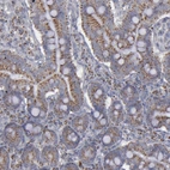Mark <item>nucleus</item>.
Wrapping results in <instances>:
<instances>
[{"label":"nucleus","mask_w":170,"mask_h":170,"mask_svg":"<svg viewBox=\"0 0 170 170\" xmlns=\"http://www.w3.org/2000/svg\"><path fill=\"white\" fill-rule=\"evenodd\" d=\"M4 135L6 138V140L12 144V145H19L23 140V135L20 132V127L17 126L16 123H8L5 127L4 130Z\"/></svg>","instance_id":"1"},{"label":"nucleus","mask_w":170,"mask_h":170,"mask_svg":"<svg viewBox=\"0 0 170 170\" xmlns=\"http://www.w3.org/2000/svg\"><path fill=\"white\" fill-rule=\"evenodd\" d=\"M61 141L63 145L72 149V147L78 146V144L80 142V137L78 135V132H75L73 128L65 127L62 130V134H61Z\"/></svg>","instance_id":"2"},{"label":"nucleus","mask_w":170,"mask_h":170,"mask_svg":"<svg viewBox=\"0 0 170 170\" xmlns=\"http://www.w3.org/2000/svg\"><path fill=\"white\" fill-rule=\"evenodd\" d=\"M38 151L34 147V146H28L23 151L22 154V162L24 164V166L30 168V169H35L36 164L38 163Z\"/></svg>","instance_id":"3"},{"label":"nucleus","mask_w":170,"mask_h":170,"mask_svg":"<svg viewBox=\"0 0 170 170\" xmlns=\"http://www.w3.org/2000/svg\"><path fill=\"white\" fill-rule=\"evenodd\" d=\"M41 154H42L43 161L48 165H51V166L56 165V163L59 161V152H58V150L55 147H53V146H46L42 150Z\"/></svg>","instance_id":"4"},{"label":"nucleus","mask_w":170,"mask_h":170,"mask_svg":"<svg viewBox=\"0 0 170 170\" xmlns=\"http://www.w3.org/2000/svg\"><path fill=\"white\" fill-rule=\"evenodd\" d=\"M96 154H97V150L94 145H86L79 152V157H80L82 162H84V163L94 162V159L96 158Z\"/></svg>","instance_id":"5"},{"label":"nucleus","mask_w":170,"mask_h":170,"mask_svg":"<svg viewBox=\"0 0 170 170\" xmlns=\"http://www.w3.org/2000/svg\"><path fill=\"white\" fill-rule=\"evenodd\" d=\"M120 138V132L116 128H110L101 137V142L104 146H110Z\"/></svg>","instance_id":"6"},{"label":"nucleus","mask_w":170,"mask_h":170,"mask_svg":"<svg viewBox=\"0 0 170 170\" xmlns=\"http://www.w3.org/2000/svg\"><path fill=\"white\" fill-rule=\"evenodd\" d=\"M72 123H73V127H74V130L78 133H84L86 128H87V125H89V121L86 117L84 116H77L72 120Z\"/></svg>","instance_id":"7"},{"label":"nucleus","mask_w":170,"mask_h":170,"mask_svg":"<svg viewBox=\"0 0 170 170\" xmlns=\"http://www.w3.org/2000/svg\"><path fill=\"white\" fill-rule=\"evenodd\" d=\"M5 103L6 106H11L13 108H18L20 104H22V97L18 92H11L7 94L5 96Z\"/></svg>","instance_id":"8"},{"label":"nucleus","mask_w":170,"mask_h":170,"mask_svg":"<svg viewBox=\"0 0 170 170\" xmlns=\"http://www.w3.org/2000/svg\"><path fill=\"white\" fill-rule=\"evenodd\" d=\"M90 94H91V97H92V99L98 101V99H101L104 96V90L99 85L92 84V85H91V87H90Z\"/></svg>","instance_id":"9"},{"label":"nucleus","mask_w":170,"mask_h":170,"mask_svg":"<svg viewBox=\"0 0 170 170\" xmlns=\"http://www.w3.org/2000/svg\"><path fill=\"white\" fill-rule=\"evenodd\" d=\"M152 156H153L154 158H156L157 161H158V162H163L164 159L168 158V152H166V150H165L164 147L156 146V149H154Z\"/></svg>","instance_id":"10"},{"label":"nucleus","mask_w":170,"mask_h":170,"mask_svg":"<svg viewBox=\"0 0 170 170\" xmlns=\"http://www.w3.org/2000/svg\"><path fill=\"white\" fill-rule=\"evenodd\" d=\"M109 156H110V158L113 159V162L115 163V165L117 166V169H121V165L125 162V159H123V157L121 156V153L117 152V151H113V152L109 153Z\"/></svg>","instance_id":"11"},{"label":"nucleus","mask_w":170,"mask_h":170,"mask_svg":"<svg viewBox=\"0 0 170 170\" xmlns=\"http://www.w3.org/2000/svg\"><path fill=\"white\" fill-rule=\"evenodd\" d=\"M147 121H149V125H150L151 127H153V128H158V127H161V126L163 125L162 117H159V116H154V115H151V114L149 115Z\"/></svg>","instance_id":"12"},{"label":"nucleus","mask_w":170,"mask_h":170,"mask_svg":"<svg viewBox=\"0 0 170 170\" xmlns=\"http://www.w3.org/2000/svg\"><path fill=\"white\" fill-rule=\"evenodd\" d=\"M122 96H125L127 98H132V97L137 96V90H135V87L132 86V85H127L122 90Z\"/></svg>","instance_id":"13"},{"label":"nucleus","mask_w":170,"mask_h":170,"mask_svg":"<svg viewBox=\"0 0 170 170\" xmlns=\"http://www.w3.org/2000/svg\"><path fill=\"white\" fill-rule=\"evenodd\" d=\"M137 46V50L139 51V53H145V51L147 50V47H149V42L145 40V38H139V40L137 41L135 43Z\"/></svg>","instance_id":"14"},{"label":"nucleus","mask_w":170,"mask_h":170,"mask_svg":"<svg viewBox=\"0 0 170 170\" xmlns=\"http://www.w3.org/2000/svg\"><path fill=\"white\" fill-rule=\"evenodd\" d=\"M29 113H30V115H31L32 117H35V119H40V117H43V116H44V111L41 110V108L37 107V106L30 107Z\"/></svg>","instance_id":"15"},{"label":"nucleus","mask_w":170,"mask_h":170,"mask_svg":"<svg viewBox=\"0 0 170 170\" xmlns=\"http://www.w3.org/2000/svg\"><path fill=\"white\" fill-rule=\"evenodd\" d=\"M0 161H1V169L8 168V153L5 149L1 150V156H0Z\"/></svg>","instance_id":"16"},{"label":"nucleus","mask_w":170,"mask_h":170,"mask_svg":"<svg viewBox=\"0 0 170 170\" xmlns=\"http://www.w3.org/2000/svg\"><path fill=\"white\" fill-rule=\"evenodd\" d=\"M43 137L47 141H50V142H53V141H56V134L53 132V130H50V129H46L44 132H43Z\"/></svg>","instance_id":"17"},{"label":"nucleus","mask_w":170,"mask_h":170,"mask_svg":"<svg viewBox=\"0 0 170 170\" xmlns=\"http://www.w3.org/2000/svg\"><path fill=\"white\" fill-rule=\"evenodd\" d=\"M139 109H140V106L139 103H133L127 108V113L130 115V116H135L138 113H139Z\"/></svg>","instance_id":"18"},{"label":"nucleus","mask_w":170,"mask_h":170,"mask_svg":"<svg viewBox=\"0 0 170 170\" xmlns=\"http://www.w3.org/2000/svg\"><path fill=\"white\" fill-rule=\"evenodd\" d=\"M104 168L109 169V170H117V166L115 165V163L113 162V159L110 158L109 154L106 157V159H104Z\"/></svg>","instance_id":"19"},{"label":"nucleus","mask_w":170,"mask_h":170,"mask_svg":"<svg viewBox=\"0 0 170 170\" xmlns=\"http://www.w3.org/2000/svg\"><path fill=\"white\" fill-rule=\"evenodd\" d=\"M35 122L34 121H28V122H25V125L23 126V129H24V132L27 133V134H30L31 135V132H32V129L35 127Z\"/></svg>","instance_id":"20"},{"label":"nucleus","mask_w":170,"mask_h":170,"mask_svg":"<svg viewBox=\"0 0 170 170\" xmlns=\"http://www.w3.org/2000/svg\"><path fill=\"white\" fill-rule=\"evenodd\" d=\"M121 110H115V109H111L110 108V117H111V120L114 122H117V121H120L121 119Z\"/></svg>","instance_id":"21"},{"label":"nucleus","mask_w":170,"mask_h":170,"mask_svg":"<svg viewBox=\"0 0 170 170\" xmlns=\"http://www.w3.org/2000/svg\"><path fill=\"white\" fill-rule=\"evenodd\" d=\"M41 134H43V127L40 123H36L35 127H34V129H32V132H31V135L38 137V135H41Z\"/></svg>","instance_id":"22"},{"label":"nucleus","mask_w":170,"mask_h":170,"mask_svg":"<svg viewBox=\"0 0 170 170\" xmlns=\"http://www.w3.org/2000/svg\"><path fill=\"white\" fill-rule=\"evenodd\" d=\"M107 12H108L107 6H104V5H98V6L96 7V13H97L99 17L106 16V15H107Z\"/></svg>","instance_id":"23"},{"label":"nucleus","mask_w":170,"mask_h":170,"mask_svg":"<svg viewBox=\"0 0 170 170\" xmlns=\"http://www.w3.org/2000/svg\"><path fill=\"white\" fill-rule=\"evenodd\" d=\"M60 71H61V73L63 75H71L72 72H73V70H72V67L70 66V65H62Z\"/></svg>","instance_id":"24"},{"label":"nucleus","mask_w":170,"mask_h":170,"mask_svg":"<svg viewBox=\"0 0 170 170\" xmlns=\"http://www.w3.org/2000/svg\"><path fill=\"white\" fill-rule=\"evenodd\" d=\"M138 32H139L140 38H144V37H146V36L150 34V30H149V28H147V27H145V25H142V27H140V28H139Z\"/></svg>","instance_id":"25"},{"label":"nucleus","mask_w":170,"mask_h":170,"mask_svg":"<svg viewBox=\"0 0 170 170\" xmlns=\"http://www.w3.org/2000/svg\"><path fill=\"white\" fill-rule=\"evenodd\" d=\"M97 121H98V122H97V123H98V125H97V128H102V127H104V126L108 125V117L104 116V115H102Z\"/></svg>","instance_id":"26"},{"label":"nucleus","mask_w":170,"mask_h":170,"mask_svg":"<svg viewBox=\"0 0 170 170\" xmlns=\"http://www.w3.org/2000/svg\"><path fill=\"white\" fill-rule=\"evenodd\" d=\"M68 106L70 104H65V103H59V106H58V108H59V110L61 111V113H63V114H68V111H70V108H68Z\"/></svg>","instance_id":"27"},{"label":"nucleus","mask_w":170,"mask_h":170,"mask_svg":"<svg viewBox=\"0 0 170 170\" xmlns=\"http://www.w3.org/2000/svg\"><path fill=\"white\" fill-rule=\"evenodd\" d=\"M84 12H85L86 15H94L95 12H96V7L92 6V5H86L84 7Z\"/></svg>","instance_id":"28"},{"label":"nucleus","mask_w":170,"mask_h":170,"mask_svg":"<svg viewBox=\"0 0 170 170\" xmlns=\"http://www.w3.org/2000/svg\"><path fill=\"white\" fill-rule=\"evenodd\" d=\"M152 78H157L159 75V71H158V68L157 67H154V66H151V68L149 70V72H147Z\"/></svg>","instance_id":"29"},{"label":"nucleus","mask_w":170,"mask_h":170,"mask_svg":"<svg viewBox=\"0 0 170 170\" xmlns=\"http://www.w3.org/2000/svg\"><path fill=\"white\" fill-rule=\"evenodd\" d=\"M44 49L48 51V53H51V51H54L56 49V44L55 43H50V44L44 43Z\"/></svg>","instance_id":"30"},{"label":"nucleus","mask_w":170,"mask_h":170,"mask_svg":"<svg viewBox=\"0 0 170 170\" xmlns=\"http://www.w3.org/2000/svg\"><path fill=\"white\" fill-rule=\"evenodd\" d=\"M130 22H132L133 25L139 24V23H140V16H139V15H135V13L130 15Z\"/></svg>","instance_id":"31"},{"label":"nucleus","mask_w":170,"mask_h":170,"mask_svg":"<svg viewBox=\"0 0 170 170\" xmlns=\"http://www.w3.org/2000/svg\"><path fill=\"white\" fill-rule=\"evenodd\" d=\"M49 15H50L51 18H58L59 15H60V11H59V8H55V7L54 8H50Z\"/></svg>","instance_id":"32"},{"label":"nucleus","mask_w":170,"mask_h":170,"mask_svg":"<svg viewBox=\"0 0 170 170\" xmlns=\"http://www.w3.org/2000/svg\"><path fill=\"white\" fill-rule=\"evenodd\" d=\"M111 109H115V110H121L122 109V103L119 102V101H115L113 102L111 104Z\"/></svg>","instance_id":"33"},{"label":"nucleus","mask_w":170,"mask_h":170,"mask_svg":"<svg viewBox=\"0 0 170 170\" xmlns=\"http://www.w3.org/2000/svg\"><path fill=\"white\" fill-rule=\"evenodd\" d=\"M125 157H126V159H133L134 157H135V154H134V152L132 151V150H126V152H125Z\"/></svg>","instance_id":"34"},{"label":"nucleus","mask_w":170,"mask_h":170,"mask_svg":"<svg viewBox=\"0 0 170 170\" xmlns=\"http://www.w3.org/2000/svg\"><path fill=\"white\" fill-rule=\"evenodd\" d=\"M59 46L60 47H62V46H68V38L65 37V36L60 37L59 38Z\"/></svg>","instance_id":"35"},{"label":"nucleus","mask_w":170,"mask_h":170,"mask_svg":"<svg viewBox=\"0 0 170 170\" xmlns=\"http://www.w3.org/2000/svg\"><path fill=\"white\" fill-rule=\"evenodd\" d=\"M102 115H103V113H102V110H101V109H95V110H94V113H92V117H94L95 120H98Z\"/></svg>","instance_id":"36"},{"label":"nucleus","mask_w":170,"mask_h":170,"mask_svg":"<svg viewBox=\"0 0 170 170\" xmlns=\"http://www.w3.org/2000/svg\"><path fill=\"white\" fill-rule=\"evenodd\" d=\"M61 169H73V170H77V169H78V166H77L75 164H73V163H68V164H65V165H62V166H61Z\"/></svg>","instance_id":"37"},{"label":"nucleus","mask_w":170,"mask_h":170,"mask_svg":"<svg viewBox=\"0 0 170 170\" xmlns=\"http://www.w3.org/2000/svg\"><path fill=\"white\" fill-rule=\"evenodd\" d=\"M60 102L61 103H65V104H70V98L66 96V95H62L60 97Z\"/></svg>","instance_id":"38"},{"label":"nucleus","mask_w":170,"mask_h":170,"mask_svg":"<svg viewBox=\"0 0 170 170\" xmlns=\"http://www.w3.org/2000/svg\"><path fill=\"white\" fill-rule=\"evenodd\" d=\"M46 35H47L48 38H54L55 32H54L53 30H50V29H47V30H46Z\"/></svg>","instance_id":"39"},{"label":"nucleus","mask_w":170,"mask_h":170,"mask_svg":"<svg viewBox=\"0 0 170 170\" xmlns=\"http://www.w3.org/2000/svg\"><path fill=\"white\" fill-rule=\"evenodd\" d=\"M153 13H154V8H152V7L146 8V10H145V15H146V16H149V17H151Z\"/></svg>","instance_id":"40"},{"label":"nucleus","mask_w":170,"mask_h":170,"mask_svg":"<svg viewBox=\"0 0 170 170\" xmlns=\"http://www.w3.org/2000/svg\"><path fill=\"white\" fill-rule=\"evenodd\" d=\"M126 41H127L128 44H133V43L135 42V38H134V36H127Z\"/></svg>","instance_id":"41"},{"label":"nucleus","mask_w":170,"mask_h":170,"mask_svg":"<svg viewBox=\"0 0 170 170\" xmlns=\"http://www.w3.org/2000/svg\"><path fill=\"white\" fill-rule=\"evenodd\" d=\"M128 43H127V41H125V40H120L119 42H117V46H119L120 48H127L126 46H127Z\"/></svg>","instance_id":"42"},{"label":"nucleus","mask_w":170,"mask_h":170,"mask_svg":"<svg viewBox=\"0 0 170 170\" xmlns=\"http://www.w3.org/2000/svg\"><path fill=\"white\" fill-rule=\"evenodd\" d=\"M120 58H121L120 53H114V54L111 55V60H113V61H117V60H119Z\"/></svg>","instance_id":"43"},{"label":"nucleus","mask_w":170,"mask_h":170,"mask_svg":"<svg viewBox=\"0 0 170 170\" xmlns=\"http://www.w3.org/2000/svg\"><path fill=\"white\" fill-rule=\"evenodd\" d=\"M102 55H103V58H104V60H107L108 58H109V50H107V49H104L103 50V53H102Z\"/></svg>","instance_id":"44"},{"label":"nucleus","mask_w":170,"mask_h":170,"mask_svg":"<svg viewBox=\"0 0 170 170\" xmlns=\"http://www.w3.org/2000/svg\"><path fill=\"white\" fill-rule=\"evenodd\" d=\"M114 40H115L116 42H119L120 40H122V38H121V35H120L119 32H116V34L114 35Z\"/></svg>","instance_id":"45"},{"label":"nucleus","mask_w":170,"mask_h":170,"mask_svg":"<svg viewBox=\"0 0 170 170\" xmlns=\"http://www.w3.org/2000/svg\"><path fill=\"white\" fill-rule=\"evenodd\" d=\"M116 63H117V66H122V65L125 63V59L123 58H120L119 60L116 61Z\"/></svg>","instance_id":"46"},{"label":"nucleus","mask_w":170,"mask_h":170,"mask_svg":"<svg viewBox=\"0 0 170 170\" xmlns=\"http://www.w3.org/2000/svg\"><path fill=\"white\" fill-rule=\"evenodd\" d=\"M44 43H48V44H50V43H55V38H47Z\"/></svg>","instance_id":"47"},{"label":"nucleus","mask_w":170,"mask_h":170,"mask_svg":"<svg viewBox=\"0 0 170 170\" xmlns=\"http://www.w3.org/2000/svg\"><path fill=\"white\" fill-rule=\"evenodd\" d=\"M150 68H151V65H150V63H146L145 66H144V70H145L146 72H149V70H150Z\"/></svg>","instance_id":"48"},{"label":"nucleus","mask_w":170,"mask_h":170,"mask_svg":"<svg viewBox=\"0 0 170 170\" xmlns=\"http://www.w3.org/2000/svg\"><path fill=\"white\" fill-rule=\"evenodd\" d=\"M54 4H55L54 0H48V1H47V5H48V6H53Z\"/></svg>","instance_id":"49"},{"label":"nucleus","mask_w":170,"mask_h":170,"mask_svg":"<svg viewBox=\"0 0 170 170\" xmlns=\"http://www.w3.org/2000/svg\"><path fill=\"white\" fill-rule=\"evenodd\" d=\"M60 49H61V51H63V53H65V51L68 49V46H62V47H60Z\"/></svg>","instance_id":"50"}]
</instances>
